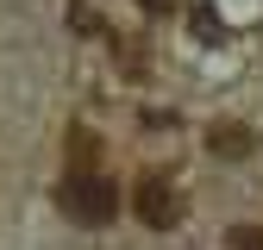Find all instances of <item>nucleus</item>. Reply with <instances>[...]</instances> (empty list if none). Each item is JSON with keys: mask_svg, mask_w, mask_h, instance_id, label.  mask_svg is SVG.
Listing matches in <instances>:
<instances>
[{"mask_svg": "<svg viewBox=\"0 0 263 250\" xmlns=\"http://www.w3.org/2000/svg\"><path fill=\"white\" fill-rule=\"evenodd\" d=\"M207 150H213V156H251V150H257V138L245 132L238 119H219L213 132H207Z\"/></svg>", "mask_w": 263, "mask_h": 250, "instance_id": "nucleus-3", "label": "nucleus"}, {"mask_svg": "<svg viewBox=\"0 0 263 250\" xmlns=\"http://www.w3.org/2000/svg\"><path fill=\"white\" fill-rule=\"evenodd\" d=\"M132 213H138L151 232H170L176 219H182V194H176V181L163 175V169L144 175V181H138V194H132Z\"/></svg>", "mask_w": 263, "mask_h": 250, "instance_id": "nucleus-2", "label": "nucleus"}, {"mask_svg": "<svg viewBox=\"0 0 263 250\" xmlns=\"http://www.w3.org/2000/svg\"><path fill=\"white\" fill-rule=\"evenodd\" d=\"M57 206L69 213L76 225L101 232V225H113V219H119V181H113L107 169H69V181L57 187Z\"/></svg>", "mask_w": 263, "mask_h": 250, "instance_id": "nucleus-1", "label": "nucleus"}, {"mask_svg": "<svg viewBox=\"0 0 263 250\" xmlns=\"http://www.w3.org/2000/svg\"><path fill=\"white\" fill-rule=\"evenodd\" d=\"M138 7H144V13H170L176 0H138Z\"/></svg>", "mask_w": 263, "mask_h": 250, "instance_id": "nucleus-5", "label": "nucleus"}, {"mask_svg": "<svg viewBox=\"0 0 263 250\" xmlns=\"http://www.w3.org/2000/svg\"><path fill=\"white\" fill-rule=\"evenodd\" d=\"M226 250H263V225H238Z\"/></svg>", "mask_w": 263, "mask_h": 250, "instance_id": "nucleus-4", "label": "nucleus"}]
</instances>
